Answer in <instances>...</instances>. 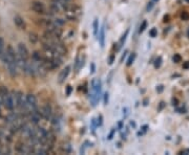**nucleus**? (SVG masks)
Returning a JSON list of instances; mask_svg holds the SVG:
<instances>
[{"mask_svg":"<svg viewBox=\"0 0 189 155\" xmlns=\"http://www.w3.org/2000/svg\"><path fill=\"white\" fill-rule=\"evenodd\" d=\"M91 90H93V93L90 94L89 99H90L91 105L96 107L100 100L101 92H102V82L98 79H93L91 81Z\"/></svg>","mask_w":189,"mask_h":155,"instance_id":"obj_1","label":"nucleus"},{"mask_svg":"<svg viewBox=\"0 0 189 155\" xmlns=\"http://www.w3.org/2000/svg\"><path fill=\"white\" fill-rule=\"evenodd\" d=\"M31 10L37 14H45V12H46L44 3L41 1H33L31 3Z\"/></svg>","mask_w":189,"mask_h":155,"instance_id":"obj_2","label":"nucleus"},{"mask_svg":"<svg viewBox=\"0 0 189 155\" xmlns=\"http://www.w3.org/2000/svg\"><path fill=\"white\" fill-rule=\"evenodd\" d=\"M3 105L7 109H9L10 111H13L14 108H15V98H14L12 94H7L5 97V99L3 100Z\"/></svg>","mask_w":189,"mask_h":155,"instance_id":"obj_3","label":"nucleus"},{"mask_svg":"<svg viewBox=\"0 0 189 155\" xmlns=\"http://www.w3.org/2000/svg\"><path fill=\"white\" fill-rule=\"evenodd\" d=\"M17 50H18V55L20 56L21 58H23V59H25V60H29V53L27 47L25 46V44H23V43H19L18 46H17Z\"/></svg>","mask_w":189,"mask_h":155,"instance_id":"obj_4","label":"nucleus"},{"mask_svg":"<svg viewBox=\"0 0 189 155\" xmlns=\"http://www.w3.org/2000/svg\"><path fill=\"white\" fill-rule=\"evenodd\" d=\"M25 99H26V102H27V104H29V107L32 108V110L37 109V99H36L35 95L32 94V93H29V94L25 97Z\"/></svg>","mask_w":189,"mask_h":155,"instance_id":"obj_5","label":"nucleus"},{"mask_svg":"<svg viewBox=\"0 0 189 155\" xmlns=\"http://www.w3.org/2000/svg\"><path fill=\"white\" fill-rule=\"evenodd\" d=\"M98 40H99V43H100L101 48H104V45H105V25L104 24L100 27V31H99V34H98Z\"/></svg>","mask_w":189,"mask_h":155,"instance_id":"obj_6","label":"nucleus"},{"mask_svg":"<svg viewBox=\"0 0 189 155\" xmlns=\"http://www.w3.org/2000/svg\"><path fill=\"white\" fill-rule=\"evenodd\" d=\"M14 23H15V25L18 29H25V21L21 16L16 15L15 17H14Z\"/></svg>","mask_w":189,"mask_h":155,"instance_id":"obj_7","label":"nucleus"},{"mask_svg":"<svg viewBox=\"0 0 189 155\" xmlns=\"http://www.w3.org/2000/svg\"><path fill=\"white\" fill-rule=\"evenodd\" d=\"M41 114H42V118H46V120L51 118V114H53V110H51V106L46 105V106L43 107V108L41 109Z\"/></svg>","mask_w":189,"mask_h":155,"instance_id":"obj_8","label":"nucleus"},{"mask_svg":"<svg viewBox=\"0 0 189 155\" xmlns=\"http://www.w3.org/2000/svg\"><path fill=\"white\" fill-rule=\"evenodd\" d=\"M69 72H71V66H66L63 70H61L60 75H59V83H63L67 77H68Z\"/></svg>","mask_w":189,"mask_h":155,"instance_id":"obj_9","label":"nucleus"},{"mask_svg":"<svg viewBox=\"0 0 189 155\" xmlns=\"http://www.w3.org/2000/svg\"><path fill=\"white\" fill-rule=\"evenodd\" d=\"M128 34H129V29H126V31H125L124 34H123V36L121 37V39H120V41H119V43L117 45H118V50H120L121 48H122V46L124 45V43H125V41H126V39H127V36H128Z\"/></svg>","mask_w":189,"mask_h":155,"instance_id":"obj_10","label":"nucleus"},{"mask_svg":"<svg viewBox=\"0 0 189 155\" xmlns=\"http://www.w3.org/2000/svg\"><path fill=\"white\" fill-rule=\"evenodd\" d=\"M32 59H33V61H36V62H42L45 58L39 51H34L33 55H32Z\"/></svg>","mask_w":189,"mask_h":155,"instance_id":"obj_11","label":"nucleus"},{"mask_svg":"<svg viewBox=\"0 0 189 155\" xmlns=\"http://www.w3.org/2000/svg\"><path fill=\"white\" fill-rule=\"evenodd\" d=\"M93 36H98L99 34V22H98V19H95L93 22Z\"/></svg>","mask_w":189,"mask_h":155,"instance_id":"obj_12","label":"nucleus"},{"mask_svg":"<svg viewBox=\"0 0 189 155\" xmlns=\"http://www.w3.org/2000/svg\"><path fill=\"white\" fill-rule=\"evenodd\" d=\"M29 41H31V43H33V44L37 43L38 41H39V37H38V35H36L35 33H31L29 34Z\"/></svg>","mask_w":189,"mask_h":155,"instance_id":"obj_13","label":"nucleus"},{"mask_svg":"<svg viewBox=\"0 0 189 155\" xmlns=\"http://www.w3.org/2000/svg\"><path fill=\"white\" fill-rule=\"evenodd\" d=\"M54 23H55L56 27H60V29H61V27L64 25L65 21L63 20V19H55V20H54Z\"/></svg>","mask_w":189,"mask_h":155,"instance_id":"obj_14","label":"nucleus"},{"mask_svg":"<svg viewBox=\"0 0 189 155\" xmlns=\"http://www.w3.org/2000/svg\"><path fill=\"white\" fill-rule=\"evenodd\" d=\"M135 59H136V53H131V55L129 56L128 60H127V63H126L127 66H131V65H132V63H134Z\"/></svg>","mask_w":189,"mask_h":155,"instance_id":"obj_15","label":"nucleus"},{"mask_svg":"<svg viewBox=\"0 0 189 155\" xmlns=\"http://www.w3.org/2000/svg\"><path fill=\"white\" fill-rule=\"evenodd\" d=\"M4 53V40L2 37H0V57Z\"/></svg>","mask_w":189,"mask_h":155,"instance_id":"obj_16","label":"nucleus"},{"mask_svg":"<svg viewBox=\"0 0 189 155\" xmlns=\"http://www.w3.org/2000/svg\"><path fill=\"white\" fill-rule=\"evenodd\" d=\"M172 61H174V63H180L181 61H182V57H181L180 53H176V55L172 57Z\"/></svg>","mask_w":189,"mask_h":155,"instance_id":"obj_17","label":"nucleus"},{"mask_svg":"<svg viewBox=\"0 0 189 155\" xmlns=\"http://www.w3.org/2000/svg\"><path fill=\"white\" fill-rule=\"evenodd\" d=\"M146 27H147V21L146 20H144L142 22V24L140 25V29H139V33H143V31H145V29H146Z\"/></svg>","mask_w":189,"mask_h":155,"instance_id":"obj_18","label":"nucleus"},{"mask_svg":"<svg viewBox=\"0 0 189 155\" xmlns=\"http://www.w3.org/2000/svg\"><path fill=\"white\" fill-rule=\"evenodd\" d=\"M181 19L184 21H188L189 20V13L188 12H183L181 14Z\"/></svg>","mask_w":189,"mask_h":155,"instance_id":"obj_19","label":"nucleus"},{"mask_svg":"<svg viewBox=\"0 0 189 155\" xmlns=\"http://www.w3.org/2000/svg\"><path fill=\"white\" fill-rule=\"evenodd\" d=\"M149 36L152 38L157 37L158 36V29H156V27H154V29H151L150 31H149Z\"/></svg>","mask_w":189,"mask_h":155,"instance_id":"obj_20","label":"nucleus"},{"mask_svg":"<svg viewBox=\"0 0 189 155\" xmlns=\"http://www.w3.org/2000/svg\"><path fill=\"white\" fill-rule=\"evenodd\" d=\"M161 64H162V58L158 57L156 59V61H154V67H156V68H159V67L161 66Z\"/></svg>","mask_w":189,"mask_h":155,"instance_id":"obj_21","label":"nucleus"},{"mask_svg":"<svg viewBox=\"0 0 189 155\" xmlns=\"http://www.w3.org/2000/svg\"><path fill=\"white\" fill-rule=\"evenodd\" d=\"M108 99H109V94L108 92H105L104 95H103V102H104V105L106 106L108 104Z\"/></svg>","mask_w":189,"mask_h":155,"instance_id":"obj_22","label":"nucleus"},{"mask_svg":"<svg viewBox=\"0 0 189 155\" xmlns=\"http://www.w3.org/2000/svg\"><path fill=\"white\" fill-rule=\"evenodd\" d=\"M36 153H37V154H47V153H49V151H47L46 149L40 148L39 150H36Z\"/></svg>","mask_w":189,"mask_h":155,"instance_id":"obj_23","label":"nucleus"},{"mask_svg":"<svg viewBox=\"0 0 189 155\" xmlns=\"http://www.w3.org/2000/svg\"><path fill=\"white\" fill-rule=\"evenodd\" d=\"M97 126H98V124H97L96 118H93V120H91V130L95 131V129H96Z\"/></svg>","mask_w":189,"mask_h":155,"instance_id":"obj_24","label":"nucleus"},{"mask_svg":"<svg viewBox=\"0 0 189 155\" xmlns=\"http://www.w3.org/2000/svg\"><path fill=\"white\" fill-rule=\"evenodd\" d=\"M115 133H116V129H111V131H110V132H109L108 136H107V138H108V140H113V135H115Z\"/></svg>","mask_w":189,"mask_h":155,"instance_id":"obj_25","label":"nucleus"},{"mask_svg":"<svg viewBox=\"0 0 189 155\" xmlns=\"http://www.w3.org/2000/svg\"><path fill=\"white\" fill-rule=\"evenodd\" d=\"M154 1H150V2L147 4V7H146V11L147 12H150L151 10H152V7H154Z\"/></svg>","mask_w":189,"mask_h":155,"instance_id":"obj_26","label":"nucleus"},{"mask_svg":"<svg viewBox=\"0 0 189 155\" xmlns=\"http://www.w3.org/2000/svg\"><path fill=\"white\" fill-rule=\"evenodd\" d=\"M128 114H129V109L127 108V107H124V108H123V116H124V118H127Z\"/></svg>","mask_w":189,"mask_h":155,"instance_id":"obj_27","label":"nucleus"},{"mask_svg":"<svg viewBox=\"0 0 189 155\" xmlns=\"http://www.w3.org/2000/svg\"><path fill=\"white\" fill-rule=\"evenodd\" d=\"M71 91H73V87L68 85V86L66 87V95L67 97H69V95L71 94Z\"/></svg>","mask_w":189,"mask_h":155,"instance_id":"obj_28","label":"nucleus"},{"mask_svg":"<svg viewBox=\"0 0 189 155\" xmlns=\"http://www.w3.org/2000/svg\"><path fill=\"white\" fill-rule=\"evenodd\" d=\"M97 124H98V126H101L102 125V121H103V116L102 115H99L98 116V118H97Z\"/></svg>","mask_w":189,"mask_h":155,"instance_id":"obj_29","label":"nucleus"},{"mask_svg":"<svg viewBox=\"0 0 189 155\" xmlns=\"http://www.w3.org/2000/svg\"><path fill=\"white\" fill-rule=\"evenodd\" d=\"M113 61H115V56L113 55H111L110 57H109V59H108V64L109 65H111L113 63Z\"/></svg>","mask_w":189,"mask_h":155,"instance_id":"obj_30","label":"nucleus"},{"mask_svg":"<svg viewBox=\"0 0 189 155\" xmlns=\"http://www.w3.org/2000/svg\"><path fill=\"white\" fill-rule=\"evenodd\" d=\"M163 90H164V86H163V85H159V86L157 87V91H158L159 93L162 92Z\"/></svg>","mask_w":189,"mask_h":155,"instance_id":"obj_31","label":"nucleus"},{"mask_svg":"<svg viewBox=\"0 0 189 155\" xmlns=\"http://www.w3.org/2000/svg\"><path fill=\"white\" fill-rule=\"evenodd\" d=\"M183 68H184V69H189V61H187V62H185L184 64H183Z\"/></svg>","mask_w":189,"mask_h":155,"instance_id":"obj_32","label":"nucleus"},{"mask_svg":"<svg viewBox=\"0 0 189 155\" xmlns=\"http://www.w3.org/2000/svg\"><path fill=\"white\" fill-rule=\"evenodd\" d=\"M96 71V65H95V63H91V73H93Z\"/></svg>","mask_w":189,"mask_h":155,"instance_id":"obj_33","label":"nucleus"},{"mask_svg":"<svg viewBox=\"0 0 189 155\" xmlns=\"http://www.w3.org/2000/svg\"><path fill=\"white\" fill-rule=\"evenodd\" d=\"M164 106H165V103L164 102H161L160 103V108H159V110H162V109L164 108Z\"/></svg>","mask_w":189,"mask_h":155,"instance_id":"obj_34","label":"nucleus"},{"mask_svg":"<svg viewBox=\"0 0 189 155\" xmlns=\"http://www.w3.org/2000/svg\"><path fill=\"white\" fill-rule=\"evenodd\" d=\"M126 53H127V50H125V51H124V53H123V55H122V58H121V62H122L123 59H124V58L126 57Z\"/></svg>","mask_w":189,"mask_h":155,"instance_id":"obj_35","label":"nucleus"},{"mask_svg":"<svg viewBox=\"0 0 189 155\" xmlns=\"http://www.w3.org/2000/svg\"><path fill=\"white\" fill-rule=\"evenodd\" d=\"M172 103H174V106H176V103H178V100L176 99H172Z\"/></svg>","mask_w":189,"mask_h":155,"instance_id":"obj_36","label":"nucleus"},{"mask_svg":"<svg viewBox=\"0 0 189 155\" xmlns=\"http://www.w3.org/2000/svg\"><path fill=\"white\" fill-rule=\"evenodd\" d=\"M168 19H169V16L168 15H167V16H165V17H164V22H168Z\"/></svg>","mask_w":189,"mask_h":155,"instance_id":"obj_37","label":"nucleus"},{"mask_svg":"<svg viewBox=\"0 0 189 155\" xmlns=\"http://www.w3.org/2000/svg\"><path fill=\"white\" fill-rule=\"evenodd\" d=\"M130 125H131L132 127H134V128H136V126H137L136 123H135V122H130Z\"/></svg>","mask_w":189,"mask_h":155,"instance_id":"obj_38","label":"nucleus"},{"mask_svg":"<svg viewBox=\"0 0 189 155\" xmlns=\"http://www.w3.org/2000/svg\"><path fill=\"white\" fill-rule=\"evenodd\" d=\"M187 36L189 37V29H188V31H187Z\"/></svg>","mask_w":189,"mask_h":155,"instance_id":"obj_39","label":"nucleus"},{"mask_svg":"<svg viewBox=\"0 0 189 155\" xmlns=\"http://www.w3.org/2000/svg\"><path fill=\"white\" fill-rule=\"evenodd\" d=\"M1 153H2V151H1V150H0V154H1Z\"/></svg>","mask_w":189,"mask_h":155,"instance_id":"obj_40","label":"nucleus"},{"mask_svg":"<svg viewBox=\"0 0 189 155\" xmlns=\"http://www.w3.org/2000/svg\"><path fill=\"white\" fill-rule=\"evenodd\" d=\"M186 1H187V2H189V0H186Z\"/></svg>","mask_w":189,"mask_h":155,"instance_id":"obj_41","label":"nucleus"}]
</instances>
